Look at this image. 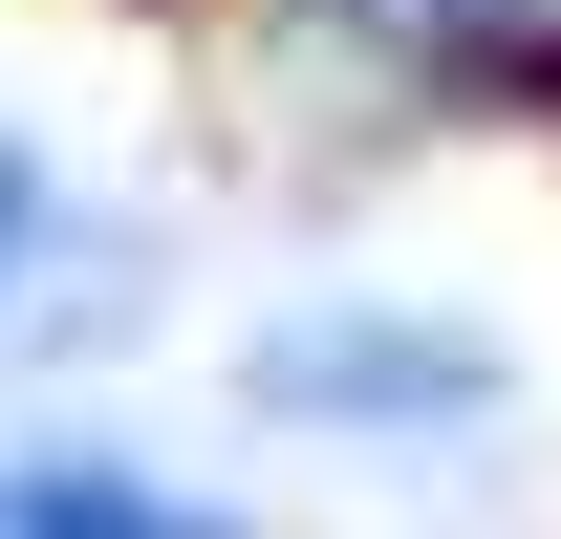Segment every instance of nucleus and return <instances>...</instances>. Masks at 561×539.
<instances>
[{"instance_id": "7ed1b4c3", "label": "nucleus", "mask_w": 561, "mask_h": 539, "mask_svg": "<svg viewBox=\"0 0 561 539\" xmlns=\"http://www.w3.org/2000/svg\"><path fill=\"white\" fill-rule=\"evenodd\" d=\"M411 44H454V66H561V0H389Z\"/></svg>"}, {"instance_id": "f03ea898", "label": "nucleus", "mask_w": 561, "mask_h": 539, "mask_svg": "<svg viewBox=\"0 0 561 539\" xmlns=\"http://www.w3.org/2000/svg\"><path fill=\"white\" fill-rule=\"evenodd\" d=\"M0 539H195V496H151V474H0Z\"/></svg>"}, {"instance_id": "20e7f679", "label": "nucleus", "mask_w": 561, "mask_h": 539, "mask_svg": "<svg viewBox=\"0 0 561 539\" xmlns=\"http://www.w3.org/2000/svg\"><path fill=\"white\" fill-rule=\"evenodd\" d=\"M22 238H44V173H22V151H0V260H22Z\"/></svg>"}, {"instance_id": "f257e3e1", "label": "nucleus", "mask_w": 561, "mask_h": 539, "mask_svg": "<svg viewBox=\"0 0 561 539\" xmlns=\"http://www.w3.org/2000/svg\"><path fill=\"white\" fill-rule=\"evenodd\" d=\"M496 367L454 324H280L260 345V410H476Z\"/></svg>"}]
</instances>
